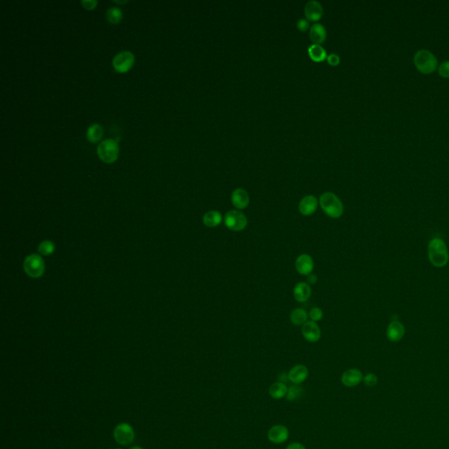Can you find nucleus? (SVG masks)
Wrapping results in <instances>:
<instances>
[{"mask_svg":"<svg viewBox=\"0 0 449 449\" xmlns=\"http://www.w3.org/2000/svg\"><path fill=\"white\" fill-rule=\"evenodd\" d=\"M326 60H327L329 65L335 67V66H338V65L340 64V57L337 54H331V55L327 56Z\"/></svg>","mask_w":449,"mask_h":449,"instance_id":"31","label":"nucleus"},{"mask_svg":"<svg viewBox=\"0 0 449 449\" xmlns=\"http://www.w3.org/2000/svg\"><path fill=\"white\" fill-rule=\"evenodd\" d=\"M225 226L231 231L241 232L248 226L247 216L240 210H230L227 211L224 217Z\"/></svg>","mask_w":449,"mask_h":449,"instance_id":"5","label":"nucleus"},{"mask_svg":"<svg viewBox=\"0 0 449 449\" xmlns=\"http://www.w3.org/2000/svg\"><path fill=\"white\" fill-rule=\"evenodd\" d=\"M38 252L41 256H50L55 252V244L50 241H43L39 245Z\"/></svg>","mask_w":449,"mask_h":449,"instance_id":"26","label":"nucleus"},{"mask_svg":"<svg viewBox=\"0 0 449 449\" xmlns=\"http://www.w3.org/2000/svg\"><path fill=\"white\" fill-rule=\"evenodd\" d=\"M320 205L325 214L332 219H339L343 215V203L340 197L333 192H327L321 194Z\"/></svg>","mask_w":449,"mask_h":449,"instance_id":"1","label":"nucleus"},{"mask_svg":"<svg viewBox=\"0 0 449 449\" xmlns=\"http://www.w3.org/2000/svg\"><path fill=\"white\" fill-rule=\"evenodd\" d=\"M268 392L274 399H282L284 396H286L288 388L284 383L276 382L270 386Z\"/></svg>","mask_w":449,"mask_h":449,"instance_id":"22","label":"nucleus"},{"mask_svg":"<svg viewBox=\"0 0 449 449\" xmlns=\"http://www.w3.org/2000/svg\"></svg>","mask_w":449,"mask_h":449,"instance_id":"38","label":"nucleus"},{"mask_svg":"<svg viewBox=\"0 0 449 449\" xmlns=\"http://www.w3.org/2000/svg\"><path fill=\"white\" fill-rule=\"evenodd\" d=\"M405 328L399 321H392L387 329V337L390 341H399L404 337Z\"/></svg>","mask_w":449,"mask_h":449,"instance_id":"19","label":"nucleus"},{"mask_svg":"<svg viewBox=\"0 0 449 449\" xmlns=\"http://www.w3.org/2000/svg\"><path fill=\"white\" fill-rule=\"evenodd\" d=\"M308 55L310 58L315 63H321L327 58V54L325 49L319 44H312L308 48Z\"/></svg>","mask_w":449,"mask_h":449,"instance_id":"21","label":"nucleus"},{"mask_svg":"<svg viewBox=\"0 0 449 449\" xmlns=\"http://www.w3.org/2000/svg\"><path fill=\"white\" fill-rule=\"evenodd\" d=\"M309 318L306 310L303 308H296L293 310L290 315L291 322L295 325H303Z\"/></svg>","mask_w":449,"mask_h":449,"instance_id":"23","label":"nucleus"},{"mask_svg":"<svg viewBox=\"0 0 449 449\" xmlns=\"http://www.w3.org/2000/svg\"><path fill=\"white\" fill-rule=\"evenodd\" d=\"M286 449H306V447L299 442H292L287 447Z\"/></svg>","mask_w":449,"mask_h":449,"instance_id":"34","label":"nucleus"},{"mask_svg":"<svg viewBox=\"0 0 449 449\" xmlns=\"http://www.w3.org/2000/svg\"><path fill=\"white\" fill-rule=\"evenodd\" d=\"M295 267L298 273L302 276H308L313 273L314 261L313 257L308 254H302L296 259Z\"/></svg>","mask_w":449,"mask_h":449,"instance_id":"10","label":"nucleus"},{"mask_svg":"<svg viewBox=\"0 0 449 449\" xmlns=\"http://www.w3.org/2000/svg\"><path fill=\"white\" fill-rule=\"evenodd\" d=\"M414 64L419 72L423 74H431L437 68L438 62L430 51L421 49L415 54Z\"/></svg>","mask_w":449,"mask_h":449,"instance_id":"3","label":"nucleus"},{"mask_svg":"<svg viewBox=\"0 0 449 449\" xmlns=\"http://www.w3.org/2000/svg\"><path fill=\"white\" fill-rule=\"evenodd\" d=\"M363 380V373L357 369L346 370L341 376V383L347 387L357 386Z\"/></svg>","mask_w":449,"mask_h":449,"instance_id":"15","label":"nucleus"},{"mask_svg":"<svg viewBox=\"0 0 449 449\" xmlns=\"http://www.w3.org/2000/svg\"><path fill=\"white\" fill-rule=\"evenodd\" d=\"M323 6L316 0H311L306 3L305 6V14L308 21L317 22L323 16Z\"/></svg>","mask_w":449,"mask_h":449,"instance_id":"11","label":"nucleus"},{"mask_svg":"<svg viewBox=\"0 0 449 449\" xmlns=\"http://www.w3.org/2000/svg\"><path fill=\"white\" fill-rule=\"evenodd\" d=\"M297 28L301 32H306L310 28V23L306 19H300L297 22Z\"/></svg>","mask_w":449,"mask_h":449,"instance_id":"32","label":"nucleus"},{"mask_svg":"<svg viewBox=\"0 0 449 449\" xmlns=\"http://www.w3.org/2000/svg\"><path fill=\"white\" fill-rule=\"evenodd\" d=\"M439 74L444 78H449V61H446L440 65Z\"/></svg>","mask_w":449,"mask_h":449,"instance_id":"30","label":"nucleus"},{"mask_svg":"<svg viewBox=\"0 0 449 449\" xmlns=\"http://www.w3.org/2000/svg\"><path fill=\"white\" fill-rule=\"evenodd\" d=\"M289 434V430L285 426L276 425L268 430V441L274 444H282L288 440Z\"/></svg>","mask_w":449,"mask_h":449,"instance_id":"13","label":"nucleus"},{"mask_svg":"<svg viewBox=\"0 0 449 449\" xmlns=\"http://www.w3.org/2000/svg\"><path fill=\"white\" fill-rule=\"evenodd\" d=\"M318 282V276L317 275H315L314 273H312V274H310L307 276V283L308 284H315V283Z\"/></svg>","mask_w":449,"mask_h":449,"instance_id":"35","label":"nucleus"},{"mask_svg":"<svg viewBox=\"0 0 449 449\" xmlns=\"http://www.w3.org/2000/svg\"><path fill=\"white\" fill-rule=\"evenodd\" d=\"M141 449V448H139V447H133V448H132V449Z\"/></svg>","mask_w":449,"mask_h":449,"instance_id":"37","label":"nucleus"},{"mask_svg":"<svg viewBox=\"0 0 449 449\" xmlns=\"http://www.w3.org/2000/svg\"><path fill=\"white\" fill-rule=\"evenodd\" d=\"M23 267L27 276H30L32 278H40L45 271L44 260L41 256L36 254H32L26 257L23 263Z\"/></svg>","mask_w":449,"mask_h":449,"instance_id":"4","label":"nucleus"},{"mask_svg":"<svg viewBox=\"0 0 449 449\" xmlns=\"http://www.w3.org/2000/svg\"><path fill=\"white\" fill-rule=\"evenodd\" d=\"M98 155L105 163H114L118 158L119 146L117 141L113 139L102 140L97 148Z\"/></svg>","mask_w":449,"mask_h":449,"instance_id":"6","label":"nucleus"},{"mask_svg":"<svg viewBox=\"0 0 449 449\" xmlns=\"http://www.w3.org/2000/svg\"><path fill=\"white\" fill-rule=\"evenodd\" d=\"M293 296L298 303L306 302L312 296L311 285L306 282L297 283L293 289Z\"/></svg>","mask_w":449,"mask_h":449,"instance_id":"17","label":"nucleus"},{"mask_svg":"<svg viewBox=\"0 0 449 449\" xmlns=\"http://www.w3.org/2000/svg\"><path fill=\"white\" fill-rule=\"evenodd\" d=\"M231 201L234 207L241 211L249 206L250 197H249V193L246 190L237 188V189L234 190L232 193Z\"/></svg>","mask_w":449,"mask_h":449,"instance_id":"14","label":"nucleus"},{"mask_svg":"<svg viewBox=\"0 0 449 449\" xmlns=\"http://www.w3.org/2000/svg\"><path fill=\"white\" fill-rule=\"evenodd\" d=\"M98 2L96 0H82V4L88 10L94 9Z\"/></svg>","mask_w":449,"mask_h":449,"instance_id":"33","label":"nucleus"},{"mask_svg":"<svg viewBox=\"0 0 449 449\" xmlns=\"http://www.w3.org/2000/svg\"><path fill=\"white\" fill-rule=\"evenodd\" d=\"M222 220L223 217L221 213L216 210L207 211L206 213H204V217H203V223H204V226L210 227V228L219 227L222 222Z\"/></svg>","mask_w":449,"mask_h":449,"instance_id":"20","label":"nucleus"},{"mask_svg":"<svg viewBox=\"0 0 449 449\" xmlns=\"http://www.w3.org/2000/svg\"><path fill=\"white\" fill-rule=\"evenodd\" d=\"M309 318L310 320L312 321H314V322H318V321H321L322 319H323V316H324V314H323V311L321 309V308H319V307H314L313 309L310 310L309 312Z\"/></svg>","mask_w":449,"mask_h":449,"instance_id":"28","label":"nucleus"},{"mask_svg":"<svg viewBox=\"0 0 449 449\" xmlns=\"http://www.w3.org/2000/svg\"><path fill=\"white\" fill-rule=\"evenodd\" d=\"M363 381H364V384L368 387H374V386L378 385V378L375 374H367L366 376L363 378Z\"/></svg>","mask_w":449,"mask_h":449,"instance_id":"29","label":"nucleus"},{"mask_svg":"<svg viewBox=\"0 0 449 449\" xmlns=\"http://www.w3.org/2000/svg\"><path fill=\"white\" fill-rule=\"evenodd\" d=\"M319 200L314 195L304 196L298 204V210L303 216H311L317 211Z\"/></svg>","mask_w":449,"mask_h":449,"instance_id":"12","label":"nucleus"},{"mask_svg":"<svg viewBox=\"0 0 449 449\" xmlns=\"http://www.w3.org/2000/svg\"><path fill=\"white\" fill-rule=\"evenodd\" d=\"M302 393L303 389L300 386H298V385H292L288 389V393H287L286 395L287 400H297L298 398L301 396Z\"/></svg>","mask_w":449,"mask_h":449,"instance_id":"27","label":"nucleus"},{"mask_svg":"<svg viewBox=\"0 0 449 449\" xmlns=\"http://www.w3.org/2000/svg\"><path fill=\"white\" fill-rule=\"evenodd\" d=\"M279 380L280 382H282V383H284L285 384V382L287 380H289V377H288V374L282 373L279 376Z\"/></svg>","mask_w":449,"mask_h":449,"instance_id":"36","label":"nucleus"},{"mask_svg":"<svg viewBox=\"0 0 449 449\" xmlns=\"http://www.w3.org/2000/svg\"><path fill=\"white\" fill-rule=\"evenodd\" d=\"M302 334L303 337H304L308 342L315 343V342H317V341L321 340V327L318 325L317 322H314V321H307L306 323L302 325Z\"/></svg>","mask_w":449,"mask_h":449,"instance_id":"9","label":"nucleus"},{"mask_svg":"<svg viewBox=\"0 0 449 449\" xmlns=\"http://www.w3.org/2000/svg\"><path fill=\"white\" fill-rule=\"evenodd\" d=\"M114 436L120 445H130L134 440V431L128 424L122 423L114 429Z\"/></svg>","mask_w":449,"mask_h":449,"instance_id":"7","label":"nucleus"},{"mask_svg":"<svg viewBox=\"0 0 449 449\" xmlns=\"http://www.w3.org/2000/svg\"><path fill=\"white\" fill-rule=\"evenodd\" d=\"M103 136L102 127L99 124H92L87 130V138L91 142H96L100 140Z\"/></svg>","mask_w":449,"mask_h":449,"instance_id":"24","label":"nucleus"},{"mask_svg":"<svg viewBox=\"0 0 449 449\" xmlns=\"http://www.w3.org/2000/svg\"><path fill=\"white\" fill-rule=\"evenodd\" d=\"M428 258L434 267L442 268L448 264L449 254L445 242L442 239H433L428 245Z\"/></svg>","mask_w":449,"mask_h":449,"instance_id":"2","label":"nucleus"},{"mask_svg":"<svg viewBox=\"0 0 449 449\" xmlns=\"http://www.w3.org/2000/svg\"><path fill=\"white\" fill-rule=\"evenodd\" d=\"M310 39L314 42V44L321 45L323 42H325L327 36V33L325 30V27L321 23H315L312 27H310Z\"/></svg>","mask_w":449,"mask_h":449,"instance_id":"18","label":"nucleus"},{"mask_svg":"<svg viewBox=\"0 0 449 449\" xmlns=\"http://www.w3.org/2000/svg\"><path fill=\"white\" fill-rule=\"evenodd\" d=\"M133 63H134L133 54L127 50L121 51L117 55H115L113 59L114 68L121 73L128 71L129 69L132 68Z\"/></svg>","mask_w":449,"mask_h":449,"instance_id":"8","label":"nucleus"},{"mask_svg":"<svg viewBox=\"0 0 449 449\" xmlns=\"http://www.w3.org/2000/svg\"><path fill=\"white\" fill-rule=\"evenodd\" d=\"M122 16H123V13H122L121 9L117 6L110 7L106 11V18L110 22L113 23V24H117L120 22L122 19Z\"/></svg>","mask_w":449,"mask_h":449,"instance_id":"25","label":"nucleus"},{"mask_svg":"<svg viewBox=\"0 0 449 449\" xmlns=\"http://www.w3.org/2000/svg\"><path fill=\"white\" fill-rule=\"evenodd\" d=\"M308 375H309L308 369L305 365L298 364L289 371L288 377L291 383H293L294 385H299L306 381V378H308Z\"/></svg>","mask_w":449,"mask_h":449,"instance_id":"16","label":"nucleus"}]
</instances>
